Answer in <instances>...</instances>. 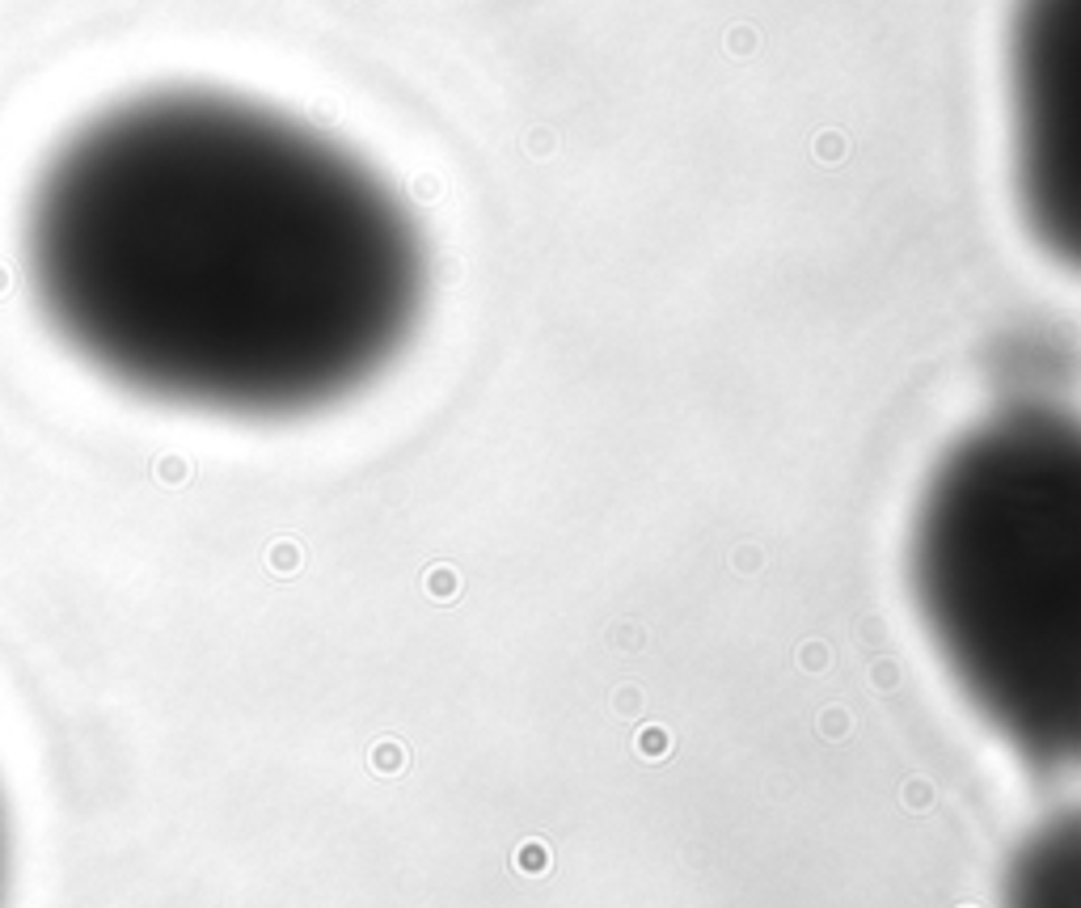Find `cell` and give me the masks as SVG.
Returning <instances> with one entry per match:
<instances>
[{"mask_svg": "<svg viewBox=\"0 0 1081 908\" xmlns=\"http://www.w3.org/2000/svg\"><path fill=\"white\" fill-rule=\"evenodd\" d=\"M22 262L42 321L136 398L300 418L415 338L427 249L363 157L250 97L111 102L34 174Z\"/></svg>", "mask_w": 1081, "mask_h": 908, "instance_id": "6da1fadb", "label": "cell"}, {"mask_svg": "<svg viewBox=\"0 0 1081 908\" xmlns=\"http://www.w3.org/2000/svg\"><path fill=\"white\" fill-rule=\"evenodd\" d=\"M908 588L955 688L1035 769L1081 765V418L1005 406L934 465Z\"/></svg>", "mask_w": 1081, "mask_h": 908, "instance_id": "7a4b0ae2", "label": "cell"}, {"mask_svg": "<svg viewBox=\"0 0 1081 908\" xmlns=\"http://www.w3.org/2000/svg\"><path fill=\"white\" fill-rule=\"evenodd\" d=\"M1010 111L1023 220L1081 275V0L1014 4Z\"/></svg>", "mask_w": 1081, "mask_h": 908, "instance_id": "3957f363", "label": "cell"}, {"mask_svg": "<svg viewBox=\"0 0 1081 908\" xmlns=\"http://www.w3.org/2000/svg\"><path fill=\"white\" fill-rule=\"evenodd\" d=\"M1005 908H1081V812L1052 815L1018 845Z\"/></svg>", "mask_w": 1081, "mask_h": 908, "instance_id": "277c9868", "label": "cell"}, {"mask_svg": "<svg viewBox=\"0 0 1081 908\" xmlns=\"http://www.w3.org/2000/svg\"><path fill=\"white\" fill-rule=\"evenodd\" d=\"M0 892H4V828H0Z\"/></svg>", "mask_w": 1081, "mask_h": 908, "instance_id": "5b68a950", "label": "cell"}]
</instances>
